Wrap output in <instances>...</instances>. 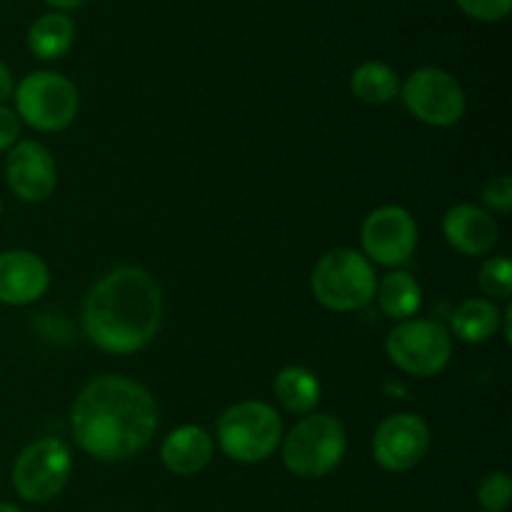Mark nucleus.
<instances>
[{"mask_svg":"<svg viewBox=\"0 0 512 512\" xmlns=\"http://www.w3.org/2000/svg\"><path fill=\"white\" fill-rule=\"evenodd\" d=\"M75 443L103 463L138 455L158 430L153 395L125 375H100L75 398L70 415Z\"/></svg>","mask_w":512,"mask_h":512,"instance_id":"obj_1","label":"nucleus"},{"mask_svg":"<svg viewBox=\"0 0 512 512\" xmlns=\"http://www.w3.org/2000/svg\"><path fill=\"white\" fill-rule=\"evenodd\" d=\"M163 290L143 268H118L93 285L83 305L90 343L113 355L143 350L158 335Z\"/></svg>","mask_w":512,"mask_h":512,"instance_id":"obj_2","label":"nucleus"},{"mask_svg":"<svg viewBox=\"0 0 512 512\" xmlns=\"http://www.w3.org/2000/svg\"><path fill=\"white\" fill-rule=\"evenodd\" d=\"M348 453V438L338 418L325 413L305 415L283 440V463L293 475L318 480L333 473Z\"/></svg>","mask_w":512,"mask_h":512,"instance_id":"obj_3","label":"nucleus"},{"mask_svg":"<svg viewBox=\"0 0 512 512\" xmlns=\"http://www.w3.org/2000/svg\"><path fill=\"white\" fill-rule=\"evenodd\" d=\"M310 288L320 305L335 310V313H350L375 298L378 275L365 255L338 248L318 260L313 278H310Z\"/></svg>","mask_w":512,"mask_h":512,"instance_id":"obj_4","label":"nucleus"},{"mask_svg":"<svg viewBox=\"0 0 512 512\" xmlns=\"http://www.w3.org/2000/svg\"><path fill=\"white\" fill-rule=\"evenodd\" d=\"M280 440H283V420L273 405L260 400L233 405L218 420V443L235 463H263L275 453Z\"/></svg>","mask_w":512,"mask_h":512,"instance_id":"obj_5","label":"nucleus"},{"mask_svg":"<svg viewBox=\"0 0 512 512\" xmlns=\"http://www.w3.org/2000/svg\"><path fill=\"white\" fill-rule=\"evenodd\" d=\"M78 88L65 75L38 70L15 88V113L30 128L55 133L65 130L78 115Z\"/></svg>","mask_w":512,"mask_h":512,"instance_id":"obj_6","label":"nucleus"},{"mask_svg":"<svg viewBox=\"0 0 512 512\" xmlns=\"http://www.w3.org/2000/svg\"><path fill=\"white\" fill-rule=\"evenodd\" d=\"M385 350L395 368L413 378H435L453 355L448 330L435 320H403L390 330Z\"/></svg>","mask_w":512,"mask_h":512,"instance_id":"obj_7","label":"nucleus"},{"mask_svg":"<svg viewBox=\"0 0 512 512\" xmlns=\"http://www.w3.org/2000/svg\"><path fill=\"white\" fill-rule=\"evenodd\" d=\"M73 458L63 440L43 438L15 458L13 488L25 503H48L68 485Z\"/></svg>","mask_w":512,"mask_h":512,"instance_id":"obj_8","label":"nucleus"},{"mask_svg":"<svg viewBox=\"0 0 512 512\" xmlns=\"http://www.w3.org/2000/svg\"><path fill=\"white\" fill-rule=\"evenodd\" d=\"M400 90L413 118L433 128H450L468 108L463 85L443 68H418Z\"/></svg>","mask_w":512,"mask_h":512,"instance_id":"obj_9","label":"nucleus"},{"mask_svg":"<svg viewBox=\"0 0 512 512\" xmlns=\"http://www.w3.org/2000/svg\"><path fill=\"white\" fill-rule=\"evenodd\" d=\"M360 240L365 258L385 268H398L408 263L418 248V223L410 210L400 205H383L365 218Z\"/></svg>","mask_w":512,"mask_h":512,"instance_id":"obj_10","label":"nucleus"},{"mask_svg":"<svg viewBox=\"0 0 512 512\" xmlns=\"http://www.w3.org/2000/svg\"><path fill=\"white\" fill-rule=\"evenodd\" d=\"M430 448V428L420 415L395 413L373 435V458L388 473H408Z\"/></svg>","mask_w":512,"mask_h":512,"instance_id":"obj_11","label":"nucleus"},{"mask_svg":"<svg viewBox=\"0 0 512 512\" xmlns=\"http://www.w3.org/2000/svg\"><path fill=\"white\" fill-rule=\"evenodd\" d=\"M5 178L23 203H43L58 185V168L45 145L18 140L5 158Z\"/></svg>","mask_w":512,"mask_h":512,"instance_id":"obj_12","label":"nucleus"},{"mask_svg":"<svg viewBox=\"0 0 512 512\" xmlns=\"http://www.w3.org/2000/svg\"><path fill=\"white\" fill-rule=\"evenodd\" d=\"M48 285L50 270L40 255L30 250L0 253V303L23 308L43 298Z\"/></svg>","mask_w":512,"mask_h":512,"instance_id":"obj_13","label":"nucleus"},{"mask_svg":"<svg viewBox=\"0 0 512 512\" xmlns=\"http://www.w3.org/2000/svg\"><path fill=\"white\" fill-rule=\"evenodd\" d=\"M445 240L463 255H485L498 243V223L478 205H455L443 220Z\"/></svg>","mask_w":512,"mask_h":512,"instance_id":"obj_14","label":"nucleus"},{"mask_svg":"<svg viewBox=\"0 0 512 512\" xmlns=\"http://www.w3.org/2000/svg\"><path fill=\"white\" fill-rule=\"evenodd\" d=\"M215 453L213 438L200 425H180L160 445V460L165 468L180 478L203 473Z\"/></svg>","mask_w":512,"mask_h":512,"instance_id":"obj_15","label":"nucleus"},{"mask_svg":"<svg viewBox=\"0 0 512 512\" xmlns=\"http://www.w3.org/2000/svg\"><path fill=\"white\" fill-rule=\"evenodd\" d=\"M273 393L288 413L310 415L318 408L323 388H320V380L313 370L303 368V365H290V368H283L278 373L273 383Z\"/></svg>","mask_w":512,"mask_h":512,"instance_id":"obj_16","label":"nucleus"},{"mask_svg":"<svg viewBox=\"0 0 512 512\" xmlns=\"http://www.w3.org/2000/svg\"><path fill=\"white\" fill-rule=\"evenodd\" d=\"M500 320H503V313H500V308L493 300L470 298L455 308L453 333L458 335L463 343H488V340L498 333Z\"/></svg>","mask_w":512,"mask_h":512,"instance_id":"obj_17","label":"nucleus"},{"mask_svg":"<svg viewBox=\"0 0 512 512\" xmlns=\"http://www.w3.org/2000/svg\"><path fill=\"white\" fill-rule=\"evenodd\" d=\"M75 40V25L65 13H45L30 25L28 48L40 60H58L70 50Z\"/></svg>","mask_w":512,"mask_h":512,"instance_id":"obj_18","label":"nucleus"},{"mask_svg":"<svg viewBox=\"0 0 512 512\" xmlns=\"http://www.w3.org/2000/svg\"><path fill=\"white\" fill-rule=\"evenodd\" d=\"M375 295H378L380 310L388 318L400 320V323L413 318L420 305H423V290H420L418 280L410 273H403V270L385 275L378 288H375Z\"/></svg>","mask_w":512,"mask_h":512,"instance_id":"obj_19","label":"nucleus"},{"mask_svg":"<svg viewBox=\"0 0 512 512\" xmlns=\"http://www.w3.org/2000/svg\"><path fill=\"white\" fill-rule=\"evenodd\" d=\"M350 90L355 98L365 105H385L398 95L400 80L398 73L388 63L380 60H368L358 65L355 73L350 75Z\"/></svg>","mask_w":512,"mask_h":512,"instance_id":"obj_20","label":"nucleus"},{"mask_svg":"<svg viewBox=\"0 0 512 512\" xmlns=\"http://www.w3.org/2000/svg\"><path fill=\"white\" fill-rule=\"evenodd\" d=\"M478 283L480 288H483V293L490 295V298L508 300L512 295V265L508 255L490 258L488 263L480 268Z\"/></svg>","mask_w":512,"mask_h":512,"instance_id":"obj_21","label":"nucleus"},{"mask_svg":"<svg viewBox=\"0 0 512 512\" xmlns=\"http://www.w3.org/2000/svg\"><path fill=\"white\" fill-rule=\"evenodd\" d=\"M512 483L508 473H490L485 475L478 488V500L485 512H505L510 508Z\"/></svg>","mask_w":512,"mask_h":512,"instance_id":"obj_22","label":"nucleus"},{"mask_svg":"<svg viewBox=\"0 0 512 512\" xmlns=\"http://www.w3.org/2000/svg\"><path fill=\"white\" fill-rule=\"evenodd\" d=\"M455 3L468 18L480 20V23H498L508 18L512 8V0H455Z\"/></svg>","mask_w":512,"mask_h":512,"instance_id":"obj_23","label":"nucleus"},{"mask_svg":"<svg viewBox=\"0 0 512 512\" xmlns=\"http://www.w3.org/2000/svg\"><path fill=\"white\" fill-rule=\"evenodd\" d=\"M483 200L488 208H493L495 213L505 215L512 210V180L510 175H495L485 183L483 188Z\"/></svg>","mask_w":512,"mask_h":512,"instance_id":"obj_24","label":"nucleus"},{"mask_svg":"<svg viewBox=\"0 0 512 512\" xmlns=\"http://www.w3.org/2000/svg\"><path fill=\"white\" fill-rule=\"evenodd\" d=\"M20 138V118L10 108L0 105V153L10 150Z\"/></svg>","mask_w":512,"mask_h":512,"instance_id":"obj_25","label":"nucleus"},{"mask_svg":"<svg viewBox=\"0 0 512 512\" xmlns=\"http://www.w3.org/2000/svg\"><path fill=\"white\" fill-rule=\"evenodd\" d=\"M13 95V75H10L8 65L0 63V105Z\"/></svg>","mask_w":512,"mask_h":512,"instance_id":"obj_26","label":"nucleus"},{"mask_svg":"<svg viewBox=\"0 0 512 512\" xmlns=\"http://www.w3.org/2000/svg\"><path fill=\"white\" fill-rule=\"evenodd\" d=\"M50 8H58V13H65V10H75L85 3V0H45Z\"/></svg>","mask_w":512,"mask_h":512,"instance_id":"obj_27","label":"nucleus"},{"mask_svg":"<svg viewBox=\"0 0 512 512\" xmlns=\"http://www.w3.org/2000/svg\"><path fill=\"white\" fill-rule=\"evenodd\" d=\"M0 512H23V510L15 508L13 503H0Z\"/></svg>","mask_w":512,"mask_h":512,"instance_id":"obj_28","label":"nucleus"},{"mask_svg":"<svg viewBox=\"0 0 512 512\" xmlns=\"http://www.w3.org/2000/svg\"><path fill=\"white\" fill-rule=\"evenodd\" d=\"M0 213H3V205H0Z\"/></svg>","mask_w":512,"mask_h":512,"instance_id":"obj_29","label":"nucleus"}]
</instances>
